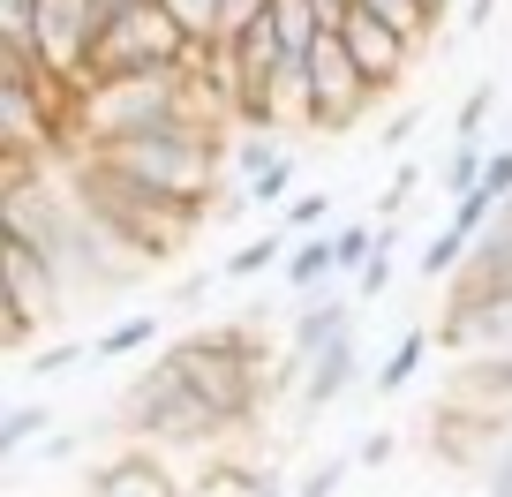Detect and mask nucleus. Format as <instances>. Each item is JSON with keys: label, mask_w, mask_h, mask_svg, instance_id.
I'll return each instance as SVG.
<instances>
[{"label": "nucleus", "mask_w": 512, "mask_h": 497, "mask_svg": "<svg viewBox=\"0 0 512 497\" xmlns=\"http://www.w3.org/2000/svg\"><path fill=\"white\" fill-rule=\"evenodd\" d=\"M0 53H38V0H0Z\"/></svg>", "instance_id": "24"}, {"label": "nucleus", "mask_w": 512, "mask_h": 497, "mask_svg": "<svg viewBox=\"0 0 512 497\" xmlns=\"http://www.w3.org/2000/svg\"><path fill=\"white\" fill-rule=\"evenodd\" d=\"M0 272H8V354H31V339L46 324H61V302H68V279L61 264L38 249L31 234H0Z\"/></svg>", "instance_id": "2"}, {"label": "nucleus", "mask_w": 512, "mask_h": 497, "mask_svg": "<svg viewBox=\"0 0 512 497\" xmlns=\"http://www.w3.org/2000/svg\"><path fill=\"white\" fill-rule=\"evenodd\" d=\"M83 497H189V490L166 475L159 445H128L121 460H98V467H91Z\"/></svg>", "instance_id": "9"}, {"label": "nucleus", "mask_w": 512, "mask_h": 497, "mask_svg": "<svg viewBox=\"0 0 512 497\" xmlns=\"http://www.w3.org/2000/svg\"><path fill=\"white\" fill-rule=\"evenodd\" d=\"M422 8H430V16H437V23H445V8H452V0H422Z\"/></svg>", "instance_id": "39"}, {"label": "nucleus", "mask_w": 512, "mask_h": 497, "mask_svg": "<svg viewBox=\"0 0 512 497\" xmlns=\"http://www.w3.org/2000/svg\"><path fill=\"white\" fill-rule=\"evenodd\" d=\"M53 430V407L46 400H16L8 415H0V460H23V452H38V437Z\"/></svg>", "instance_id": "16"}, {"label": "nucleus", "mask_w": 512, "mask_h": 497, "mask_svg": "<svg viewBox=\"0 0 512 497\" xmlns=\"http://www.w3.org/2000/svg\"><path fill=\"white\" fill-rule=\"evenodd\" d=\"M136 8H151V0H98V16H106V23L113 16H136Z\"/></svg>", "instance_id": "38"}, {"label": "nucleus", "mask_w": 512, "mask_h": 497, "mask_svg": "<svg viewBox=\"0 0 512 497\" xmlns=\"http://www.w3.org/2000/svg\"><path fill=\"white\" fill-rule=\"evenodd\" d=\"M392 452H400V430H369L362 445H354V460H362V467H384Z\"/></svg>", "instance_id": "31"}, {"label": "nucleus", "mask_w": 512, "mask_h": 497, "mask_svg": "<svg viewBox=\"0 0 512 497\" xmlns=\"http://www.w3.org/2000/svg\"><path fill=\"white\" fill-rule=\"evenodd\" d=\"M437 347H445L452 362L512 354V294H482V302H445V317H437Z\"/></svg>", "instance_id": "6"}, {"label": "nucleus", "mask_w": 512, "mask_h": 497, "mask_svg": "<svg viewBox=\"0 0 512 497\" xmlns=\"http://www.w3.org/2000/svg\"><path fill=\"white\" fill-rule=\"evenodd\" d=\"M272 91V129H317V83H309V61H279V76L264 83Z\"/></svg>", "instance_id": "13"}, {"label": "nucleus", "mask_w": 512, "mask_h": 497, "mask_svg": "<svg viewBox=\"0 0 512 497\" xmlns=\"http://www.w3.org/2000/svg\"><path fill=\"white\" fill-rule=\"evenodd\" d=\"M166 16L189 31V46H219V23H226V0H159Z\"/></svg>", "instance_id": "21"}, {"label": "nucleus", "mask_w": 512, "mask_h": 497, "mask_svg": "<svg viewBox=\"0 0 512 497\" xmlns=\"http://www.w3.org/2000/svg\"><path fill=\"white\" fill-rule=\"evenodd\" d=\"M445 400L490 407V415H512V354H482V362H452Z\"/></svg>", "instance_id": "11"}, {"label": "nucleus", "mask_w": 512, "mask_h": 497, "mask_svg": "<svg viewBox=\"0 0 512 497\" xmlns=\"http://www.w3.org/2000/svg\"><path fill=\"white\" fill-rule=\"evenodd\" d=\"M415 129H422V113H392V129H384L377 144L384 151H407V144H415Z\"/></svg>", "instance_id": "33"}, {"label": "nucleus", "mask_w": 512, "mask_h": 497, "mask_svg": "<svg viewBox=\"0 0 512 497\" xmlns=\"http://www.w3.org/2000/svg\"><path fill=\"white\" fill-rule=\"evenodd\" d=\"M272 31L287 38V53L302 61V53L317 46V38L332 31V23H324V8H317V0H272Z\"/></svg>", "instance_id": "17"}, {"label": "nucleus", "mask_w": 512, "mask_h": 497, "mask_svg": "<svg viewBox=\"0 0 512 497\" xmlns=\"http://www.w3.org/2000/svg\"><path fill=\"white\" fill-rule=\"evenodd\" d=\"M430 347H437V324H407V332L392 339V354H384V369L369 377V392H384V400L407 392V385H415V369L430 362Z\"/></svg>", "instance_id": "14"}, {"label": "nucleus", "mask_w": 512, "mask_h": 497, "mask_svg": "<svg viewBox=\"0 0 512 497\" xmlns=\"http://www.w3.org/2000/svg\"><path fill=\"white\" fill-rule=\"evenodd\" d=\"M279 272H287V287H294V302H309V294H324L339 279V241H332V226H324V234H302L287 249V264H279Z\"/></svg>", "instance_id": "12"}, {"label": "nucleus", "mask_w": 512, "mask_h": 497, "mask_svg": "<svg viewBox=\"0 0 512 497\" xmlns=\"http://www.w3.org/2000/svg\"><path fill=\"white\" fill-rule=\"evenodd\" d=\"M482 166H490V144H452V159H445V196L452 204L482 181Z\"/></svg>", "instance_id": "27"}, {"label": "nucleus", "mask_w": 512, "mask_h": 497, "mask_svg": "<svg viewBox=\"0 0 512 497\" xmlns=\"http://www.w3.org/2000/svg\"><path fill=\"white\" fill-rule=\"evenodd\" d=\"M76 362H91V339H61L46 354H23V377H68Z\"/></svg>", "instance_id": "28"}, {"label": "nucleus", "mask_w": 512, "mask_h": 497, "mask_svg": "<svg viewBox=\"0 0 512 497\" xmlns=\"http://www.w3.org/2000/svg\"><path fill=\"white\" fill-rule=\"evenodd\" d=\"M38 460H76V437H61V430H46V437H38Z\"/></svg>", "instance_id": "36"}, {"label": "nucleus", "mask_w": 512, "mask_h": 497, "mask_svg": "<svg viewBox=\"0 0 512 497\" xmlns=\"http://www.w3.org/2000/svg\"><path fill=\"white\" fill-rule=\"evenodd\" d=\"M294 174H302V159L287 151L279 166H264V174L241 181V189H249V204H256V211H287V204H294Z\"/></svg>", "instance_id": "22"}, {"label": "nucleus", "mask_w": 512, "mask_h": 497, "mask_svg": "<svg viewBox=\"0 0 512 497\" xmlns=\"http://www.w3.org/2000/svg\"><path fill=\"white\" fill-rule=\"evenodd\" d=\"M309 61V83H317V129L324 136H347L354 121H369V106H377V83L362 76V61H354V46L339 31H324L317 46L302 53Z\"/></svg>", "instance_id": "4"}, {"label": "nucleus", "mask_w": 512, "mask_h": 497, "mask_svg": "<svg viewBox=\"0 0 512 497\" xmlns=\"http://www.w3.org/2000/svg\"><path fill=\"white\" fill-rule=\"evenodd\" d=\"M196 46L159 0L136 8V16H113L98 31V53H91V76H144V68H189Z\"/></svg>", "instance_id": "3"}, {"label": "nucleus", "mask_w": 512, "mask_h": 497, "mask_svg": "<svg viewBox=\"0 0 512 497\" xmlns=\"http://www.w3.org/2000/svg\"><path fill=\"white\" fill-rule=\"evenodd\" d=\"M339 38L354 46V61H362V76L377 83V98L384 91H400L407 83V61H415V38H400L384 16H369V8H354L347 23H339Z\"/></svg>", "instance_id": "8"}, {"label": "nucleus", "mask_w": 512, "mask_h": 497, "mask_svg": "<svg viewBox=\"0 0 512 497\" xmlns=\"http://www.w3.org/2000/svg\"><path fill=\"white\" fill-rule=\"evenodd\" d=\"M490 113H497V83H467L460 113H452V144H490Z\"/></svg>", "instance_id": "20"}, {"label": "nucleus", "mask_w": 512, "mask_h": 497, "mask_svg": "<svg viewBox=\"0 0 512 497\" xmlns=\"http://www.w3.org/2000/svg\"><path fill=\"white\" fill-rule=\"evenodd\" d=\"M151 339H159V317H151V309H136V317L106 324V332L91 339V362H121V354H144Z\"/></svg>", "instance_id": "18"}, {"label": "nucleus", "mask_w": 512, "mask_h": 497, "mask_svg": "<svg viewBox=\"0 0 512 497\" xmlns=\"http://www.w3.org/2000/svg\"><path fill=\"white\" fill-rule=\"evenodd\" d=\"M241 497H287V482H279V467H249V482H241Z\"/></svg>", "instance_id": "34"}, {"label": "nucleus", "mask_w": 512, "mask_h": 497, "mask_svg": "<svg viewBox=\"0 0 512 497\" xmlns=\"http://www.w3.org/2000/svg\"><path fill=\"white\" fill-rule=\"evenodd\" d=\"M204 294H211V272H189V279H181V287H174V309H196V302H204Z\"/></svg>", "instance_id": "35"}, {"label": "nucleus", "mask_w": 512, "mask_h": 497, "mask_svg": "<svg viewBox=\"0 0 512 497\" xmlns=\"http://www.w3.org/2000/svg\"><path fill=\"white\" fill-rule=\"evenodd\" d=\"M460 23H467V31H490V23H497V0H467Z\"/></svg>", "instance_id": "37"}, {"label": "nucleus", "mask_w": 512, "mask_h": 497, "mask_svg": "<svg viewBox=\"0 0 512 497\" xmlns=\"http://www.w3.org/2000/svg\"><path fill=\"white\" fill-rule=\"evenodd\" d=\"M354 8H369V16H384L400 38H415V46H430V31H437V16L422 8V0H354Z\"/></svg>", "instance_id": "23"}, {"label": "nucleus", "mask_w": 512, "mask_h": 497, "mask_svg": "<svg viewBox=\"0 0 512 497\" xmlns=\"http://www.w3.org/2000/svg\"><path fill=\"white\" fill-rule=\"evenodd\" d=\"M287 249H294L287 226H279V234H256V241H241V249H226L219 279H264V272H279V264H287Z\"/></svg>", "instance_id": "15"}, {"label": "nucleus", "mask_w": 512, "mask_h": 497, "mask_svg": "<svg viewBox=\"0 0 512 497\" xmlns=\"http://www.w3.org/2000/svg\"><path fill=\"white\" fill-rule=\"evenodd\" d=\"M505 136H512V129H505Z\"/></svg>", "instance_id": "40"}, {"label": "nucleus", "mask_w": 512, "mask_h": 497, "mask_svg": "<svg viewBox=\"0 0 512 497\" xmlns=\"http://www.w3.org/2000/svg\"><path fill=\"white\" fill-rule=\"evenodd\" d=\"M415 196H422V166H415V159H400V174H392V189L377 196V219H400V211L415 204Z\"/></svg>", "instance_id": "30"}, {"label": "nucleus", "mask_w": 512, "mask_h": 497, "mask_svg": "<svg viewBox=\"0 0 512 497\" xmlns=\"http://www.w3.org/2000/svg\"><path fill=\"white\" fill-rule=\"evenodd\" d=\"M482 497H512V445L497 452L490 467H482Z\"/></svg>", "instance_id": "32"}, {"label": "nucleus", "mask_w": 512, "mask_h": 497, "mask_svg": "<svg viewBox=\"0 0 512 497\" xmlns=\"http://www.w3.org/2000/svg\"><path fill=\"white\" fill-rule=\"evenodd\" d=\"M279 226H287V234H324V226H332V189H302L279 211Z\"/></svg>", "instance_id": "26"}, {"label": "nucleus", "mask_w": 512, "mask_h": 497, "mask_svg": "<svg viewBox=\"0 0 512 497\" xmlns=\"http://www.w3.org/2000/svg\"><path fill=\"white\" fill-rule=\"evenodd\" d=\"M287 159V144H279L272 129H234V151H226V166H234V181H256L264 166Z\"/></svg>", "instance_id": "19"}, {"label": "nucleus", "mask_w": 512, "mask_h": 497, "mask_svg": "<svg viewBox=\"0 0 512 497\" xmlns=\"http://www.w3.org/2000/svg\"><path fill=\"white\" fill-rule=\"evenodd\" d=\"M354 467H362L354 452H332V460H317V467L302 475V490H294V497H339V482H347Z\"/></svg>", "instance_id": "29"}, {"label": "nucleus", "mask_w": 512, "mask_h": 497, "mask_svg": "<svg viewBox=\"0 0 512 497\" xmlns=\"http://www.w3.org/2000/svg\"><path fill=\"white\" fill-rule=\"evenodd\" d=\"M354 317H362V302H354V287L339 294V287H324V294H309V302H294V324H287V354L294 362H317L324 347H339V339H354Z\"/></svg>", "instance_id": "7"}, {"label": "nucleus", "mask_w": 512, "mask_h": 497, "mask_svg": "<svg viewBox=\"0 0 512 497\" xmlns=\"http://www.w3.org/2000/svg\"><path fill=\"white\" fill-rule=\"evenodd\" d=\"M121 430L136 437V445H159V452H211L226 430H234V422H226L204 392H189V377H181V369L159 354V362H151L144 377L128 385Z\"/></svg>", "instance_id": "1"}, {"label": "nucleus", "mask_w": 512, "mask_h": 497, "mask_svg": "<svg viewBox=\"0 0 512 497\" xmlns=\"http://www.w3.org/2000/svg\"><path fill=\"white\" fill-rule=\"evenodd\" d=\"M362 385V339H339V347H324L317 362L302 369V392H294V415L302 422H324L347 392Z\"/></svg>", "instance_id": "10"}, {"label": "nucleus", "mask_w": 512, "mask_h": 497, "mask_svg": "<svg viewBox=\"0 0 512 497\" xmlns=\"http://www.w3.org/2000/svg\"><path fill=\"white\" fill-rule=\"evenodd\" d=\"M98 0H38V68L61 83H91V53H98Z\"/></svg>", "instance_id": "5"}, {"label": "nucleus", "mask_w": 512, "mask_h": 497, "mask_svg": "<svg viewBox=\"0 0 512 497\" xmlns=\"http://www.w3.org/2000/svg\"><path fill=\"white\" fill-rule=\"evenodd\" d=\"M467 249H475V241L467 234H452V226H437L430 241H422V279H452L467 264Z\"/></svg>", "instance_id": "25"}]
</instances>
